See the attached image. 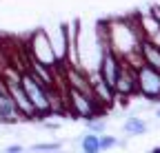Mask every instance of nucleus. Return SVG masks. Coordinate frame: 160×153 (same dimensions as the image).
<instances>
[{"label":"nucleus","instance_id":"1","mask_svg":"<svg viewBox=\"0 0 160 153\" xmlns=\"http://www.w3.org/2000/svg\"><path fill=\"white\" fill-rule=\"evenodd\" d=\"M20 82H22V87H25V91H27V95H29L31 104H33L36 111H38V120H45L47 116H51L53 111H58L51 91H49L42 82H40L29 69H22V71H20Z\"/></svg>","mask_w":160,"mask_h":153},{"label":"nucleus","instance_id":"2","mask_svg":"<svg viewBox=\"0 0 160 153\" xmlns=\"http://www.w3.org/2000/svg\"><path fill=\"white\" fill-rule=\"evenodd\" d=\"M0 75H2V82H5V87H7L9 95H11L18 113H20V120H38V111L31 104L22 82H20V71L13 69V67H5L0 71Z\"/></svg>","mask_w":160,"mask_h":153},{"label":"nucleus","instance_id":"3","mask_svg":"<svg viewBox=\"0 0 160 153\" xmlns=\"http://www.w3.org/2000/svg\"><path fill=\"white\" fill-rule=\"evenodd\" d=\"M62 107L76 118H82V120H89V118H98L102 107L96 102V98L91 93H85V91H78L73 87H65V100H62Z\"/></svg>","mask_w":160,"mask_h":153},{"label":"nucleus","instance_id":"4","mask_svg":"<svg viewBox=\"0 0 160 153\" xmlns=\"http://www.w3.org/2000/svg\"><path fill=\"white\" fill-rule=\"evenodd\" d=\"M27 53H29L31 60H36L40 65L51 67V69H60L58 67V60H56V53L51 49V42H49V33L45 29L31 33L29 42H27Z\"/></svg>","mask_w":160,"mask_h":153},{"label":"nucleus","instance_id":"5","mask_svg":"<svg viewBox=\"0 0 160 153\" xmlns=\"http://www.w3.org/2000/svg\"><path fill=\"white\" fill-rule=\"evenodd\" d=\"M136 84H138L136 93H140L149 102H160V71L142 62L140 67H136Z\"/></svg>","mask_w":160,"mask_h":153},{"label":"nucleus","instance_id":"6","mask_svg":"<svg viewBox=\"0 0 160 153\" xmlns=\"http://www.w3.org/2000/svg\"><path fill=\"white\" fill-rule=\"evenodd\" d=\"M122 67V60H120V55L105 42L102 45V51H100V65H98V73L100 78H102L109 87L116 84V78H118V71Z\"/></svg>","mask_w":160,"mask_h":153},{"label":"nucleus","instance_id":"7","mask_svg":"<svg viewBox=\"0 0 160 153\" xmlns=\"http://www.w3.org/2000/svg\"><path fill=\"white\" fill-rule=\"evenodd\" d=\"M113 91L120 98H131V95L138 91V84H136V67L122 62L118 71V78H116V84H113Z\"/></svg>","mask_w":160,"mask_h":153},{"label":"nucleus","instance_id":"8","mask_svg":"<svg viewBox=\"0 0 160 153\" xmlns=\"http://www.w3.org/2000/svg\"><path fill=\"white\" fill-rule=\"evenodd\" d=\"M89 78H91V95L96 98V102H98L100 107H111L113 100L118 98L116 91H113V87H109L102 78H100V73L89 75Z\"/></svg>","mask_w":160,"mask_h":153},{"label":"nucleus","instance_id":"9","mask_svg":"<svg viewBox=\"0 0 160 153\" xmlns=\"http://www.w3.org/2000/svg\"><path fill=\"white\" fill-rule=\"evenodd\" d=\"M18 120H20V113H18V109L11 100L5 82H2L0 84V124H18Z\"/></svg>","mask_w":160,"mask_h":153},{"label":"nucleus","instance_id":"10","mask_svg":"<svg viewBox=\"0 0 160 153\" xmlns=\"http://www.w3.org/2000/svg\"><path fill=\"white\" fill-rule=\"evenodd\" d=\"M140 58H142V62L149 65L151 69L160 71V45L142 38V42H140Z\"/></svg>","mask_w":160,"mask_h":153},{"label":"nucleus","instance_id":"11","mask_svg":"<svg viewBox=\"0 0 160 153\" xmlns=\"http://www.w3.org/2000/svg\"><path fill=\"white\" fill-rule=\"evenodd\" d=\"M122 129H125V133H129V136H142V133L147 131V122L142 120V118H129L125 124H122Z\"/></svg>","mask_w":160,"mask_h":153},{"label":"nucleus","instance_id":"12","mask_svg":"<svg viewBox=\"0 0 160 153\" xmlns=\"http://www.w3.org/2000/svg\"><path fill=\"white\" fill-rule=\"evenodd\" d=\"M80 146H82L85 153H98L100 151V138H98V133H87V136L80 138Z\"/></svg>","mask_w":160,"mask_h":153},{"label":"nucleus","instance_id":"13","mask_svg":"<svg viewBox=\"0 0 160 153\" xmlns=\"http://www.w3.org/2000/svg\"><path fill=\"white\" fill-rule=\"evenodd\" d=\"M85 124H87V129H89L91 133H102V129H105V122H102V120H96V118L85 120Z\"/></svg>","mask_w":160,"mask_h":153},{"label":"nucleus","instance_id":"14","mask_svg":"<svg viewBox=\"0 0 160 153\" xmlns=\"http://www.w3.org/2000/svg\"><path fill=\"white\" fill-rule=\"evenodd\" d=\"M33 151H58L62 149V142H47V144H33Z\"/></svg>","mask_w":160,"mask_h":153},{"label":"nucleus","instance_id":"15","mask_svg":"<svg viewBox=\"0 0 160 153\" xmlns=\"http://www.w3.org/2000/svg\"><path fill=\"white\" fill-rule=\"evenodd\" d=\"M98 138H100V151H102V149H111V146L118 144V140L111 138V136H98Z\"/></svg>","mask_w":160,"mask_h":153},{"label":"nucleus","instance_id":"16","mask_svg":"<svg viewBox=\"0 0 160 153\" xmlns=\"http://www.w3.org/2000/svg\"><path fill=\"white\" fill-rule=\"evenodd\" d=\"M42 127H45V129H53V131H58V129H60V122H45V120H42Z\"/></svg>","mask_w":160,"mask_h":153},{"label":"nucleus","instance_id":"17","mask_svg":"<svg viewBox=\"0 0 160 153\" xmlns=\"http://www.w3.org/2000/svg\"><path fill=\"white\" fill-rule=\"evenodd\" d=\"M7 151H9V153H20V151H22V146H20V144H11V146H7Z\"/></svg>","mask_w":160,"mask_h":153},{"label":"nucleus","instance_id":"18","mask_svg":"<svg viewBox=\"0 0 160 153\" xmlns=\"http://www.w3.org/2000/svg\"><path fill=\"white\" fill-rule=\"evenodd\" d=\"M156 118H158V120H160V109H158V111H156Z\"/></svg>","mask_w":160,"mask_h":153}]
</instances>
